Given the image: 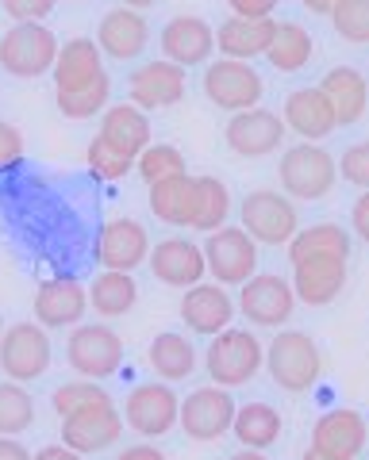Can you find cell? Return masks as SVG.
Masks as SVG:
<instances>
[{
    "label": "cell",
    "instance_id": "cell-1",
    "mask_svg": "<svg viewBox=\"0 0 369 460\" xmlns=\"http://www.w3.org/2000/svg\"><path fill=\"white\" fill-rule=\"evenodd\" d=\"M262 365H266V345L243 326L220 330V334L208 341V349H204V368H208L212 384L227 387V392L250 384L254 376H258Z\"/></svg>",
    "mask_w": 369,
    "mask_h": 460
},
{
    "label": "cell",
    "instance_id": "cell-2",
    "mask_svg": "<svg viewBox=\"0 0 369 460\" xmlns=\"http://www.w3.org/2000/svg\"><path fill=\"white\" fill-rule=\"evenodd\" d=\"M266 368H269V376H274V384L281 387V392L301 395L320 380L323 353L304 330H281L266 349Z\"/></svg>",
    "mask_w": 369,
    "mask_h": 460
},
{
    "label": "cell",
    "instance_id": "cell-3",
    "mask_svg": "<svg viewBox=\"0 0 369 460\" xmlns=\"http://www.w3.org/2000/svg\"><path fill=\"white\" fill-rule=\"evenodd\" d=\"M277 177H281V189H285L289 199H323L331 196L335 181H338V165L331 150H323L320 142H296L281 154V165H277Z\"/></svg>",
    "mask_w": 369,
    "mask_h": 460
},
{
    "label": "cell",
    "instance_id": "cell-4",
    "mask_svg": "<svg viewBox=\"0 0 369 460\" xmlns=\"http://www.w3.org/2000/svg\"><path fill=\"white\" fill-rule=\"evenodd\" d=\"M54 58H58V35L47 23H16L0 35V69L8 77H47L54 69Z\"/></svg>",
    "mask_w": 369,
    "mask_h": 460
},
{
    "label": "cell",
    "instance_id": "cell-5",
    "mask_svg": "<svg viewBox=\"0 0 369 460\" xmlns=\"http://www.w3.org/2000/svg\"><path fill=\"white\" fill-rule=\"evenodd\" d=\"M238 226L258 242V246H289V238L301 230V211L285 192L254 189L238 204Z\"/></svg>",
    "mask_w": 369,
    "mask_h": 460
},
{
    "label": "cell",
    "instance_id": "cell-6",
    "mask_svg": "<svg viewBox=\"0 0 369 460\" xmlns=\"http://www.w3.org/2000/svg\"><path fill=\"white\" fill-rule=\"evenodd\" d=\"M66 361L85 380H108L123 365V338L108 323H77L66 341Z\"/></svg>",
    "mask_w": 369,
    "mask_h": 460
},
{
    "label": "cell",
    "instance_id": "cell-7",
    "mask_svg": "<svg viewBox=\"0 0 369 460\" xmlns=\"http://www.w3.org/2000/svg\"><path fill=\"white\" fill-rule=\"evenodd\" d=\"M201 89H204V96L220 111L235 115V111L258 108V100L266 93V81H262V74L250 62H238V58H220V62L204 66Z\"/></svg>",
    "mask_w": 369,
    "mask_h": 460
},
{
    "label": "cell",
    "instance_id": "cell-8",
    "mask_svg": "<svg viewBox=\"0 0 369 460\" xmlns=\"http://www.w3.org/2000/svg\"><path fill=\"white\" fill-rule=\"evenodd\" d=\"M204 265L212 280L223 288H238L258 272V242H254L243 226H220L204 238Z\"/></svg>",
    "mask_w": 369,
    "mask_h": 460
},
{
    "label": "cell",
    "instance_id": "cell-9",
    "mask_svg": "<svg viewBox=\"0 0 369 460\" xmlns=\"http://www.w3.org/2000/svg\"><path fill=\"white\" fill-rule=\"evenodd\" d=\"M50 338L39 323H12L0 334V372L16 384H32L50 368Z\"/></svg>",
    "mask_w": 369,
    "mask_h": 460
},
{
    "label": "cell",
    "instance_id": "cell-10",
    "mask_svg": "<svg viewBox=\"0 0 369 460\" xmlns=\"http://www.w3.org/2000/svg\"><path fill=\"white\" fill-rule=\"evenodd\" d=\"M235 411H238L235 395L220 384H208V387H196V392L184 395L181 411H177V426L184 429V438H193V441H220L227 429H231Z\"/></svg>",
    "mask_w": 369,
    "mask_h": 460
},
{
    "label": "cell",
    "instance_id": "cell-11",
    "mask_svg": "<svg viewBox=\"0 0 369 460\" xmlns=\"http://www.w3.org/2000/svg\"><path fill=\"white\" fill-rule=\"evenodd\" d=\"M235 311H243V319L254 326H281V323L292 319L296 292L285 277H277V272H254L250 280L238 284Z\"/></svg>",
    "mask_w": 369,
    "mask_h": 460
},
{
    "label": "cell",
    "instance_id": "cell-12",
    "mask_svg": "<svg viewBox=\"0 0 369 460\" xmlns=\"http://www.w3.org/2000/svg\"><path fill=\"white\" fill-rule=\"evenodd\" d=\"M123 438V414L116 411V402H93L62 419V445H69L74 453H104Z\"/></svg>",
    "mask_w": 369,
    "mask_h": 460
},
{
    "label": "cell",
    "instance_id": "cell-13",
    "mask_svg": "<svg viewBox=\"0 0 369 460\" xmlns=\"http://www.w3.org/2000/svg\"><path fill=\"white\" fill-rule=\"evenodd\" d=\"M177 411H181V399L169 384H139L123 399L120 414L139 438H162L177 426Z\"/></svg>",
    "mask_w": 369,
    "mask_h": 460
},
{
    "label": "cell",
    "instance_id": "cell-14",
    "mask_svg": "<svg viewBox=\"0 0 369 460\" xmlns=\"http://www.w3.org/2000/svg\"><path fill=\"white\" fill-rule=\"evenodd\" d=\"M223 138L238 157H269L285 142V119L269 108H247L227 119Z\"/></svg>",
    "mask_w": 369,
    "mask_h": 460
},
{
    "label": "cell",
    "instance_id": "cell-15",
    "mask_svg": "<svg viewBox=\"0 0 369 460\" xmlns=\"http://www.w3.org/2000/svg\"><path fill=\"white\" fill-rule=\"evenodd\" d=\"M177 311H181V323L204 338H216L220 330H227L235 323V299L216 280H201V284L184 288Z\"/></svg>",
    "mask_w": 369,
    "mask_h": 460
},
{
    "label": "cell",
    "instance_id": "cell-16",
    "mask_svg": "<svg viewBox=\"0 0 369 460\" xmlns=\"http://www.w3.org/2000/svg\"><path fill=\"white\" fill-rule=\"evenodd\" d=\"M158 47L166 62H174L181 69L208 66V58L216 54V27L201 16H174L162 27Z\"/></svg>",
    "mask_w": 369,
    "mask_h": 460
},
{
    "label": "cell",
    "instance_id": "cell-17",
    "mask_svg": "<svg viewBox=\"0 0 369 460\" xmlns=\"http://www.w3.org/2000/svg\"><path fill=\"white\" fill-rule=\"evenodd\" d=\"M127 96L139 111H158V108H174L184 100V69L166 62H147L127 77Z\"/></svg>",
    "mask_w": 369,
    "mask_h": 460
},
{
    "label": "cell",
    "instance_id": "cell-18",
    "mask_svg": "<svg viewBox=\"0 0 369 460\" xmlns=\"http://www.w3.org/2000/svg\"><path fill=\"white\" fill-rule=\"evenodd\" d=\"M147 265L154 272V280H162L169 288H193L208 277V265H204V250L196 246L193 238H162L158 246L150 250Z\"/></svg>",
    "mask_w": 369,
    "mask_h": 460
},
{
    "label": "cell",
    "instance_id": "cell-19",
    "mask_svg": "<svg viewBox=\"0 0 369 460\" xmlns=\"http://www.w3.org/2000/svg\"><path fill=\"white\" fill-rule=\"evenodd\" d=\"M89 311V288L74 277H54L42 280L35 292V323L47 330H62V326H77Z\"/></svg>",
    "mask_w": 369,
    "mask_h": 460
},
{
    "label": "cell",
    "instance_id": "cell-20",
    "mask_svg": "<svg viewBox=\"0 0 369 460\" xmlns=\"http://www.w3.org/2000/svg\"><path fill=\"white\" fill-rule=\"evenodd\" d=\"M150 257V234L135 219H112L96 238V261L112 272H135Z\"/></svg>",
    "mask_w": 369,
    "mask_h": 460
},
{
    "label": "cell",
    "instance_id": "cell-21",
    "mask_svg": "<svg viewBox=\"0 0 369 460\" xmlns=\"http://www.w3.org/2000/svg\"><path fill=\"white\" fill-rule=\"evenodd\" d=\"M150 42V23L143 12L135 8H112L101 16V27H96V47H101L104 58L112 62H135L139 54L147 50Z\"/></svg>",
    "mask_w": 369,
    "mask_h": 460
},
{
    "label": "cell",
    "instance_id": "cell-22",
    "mask_svg": "<svg viewBox=\"0 0 369 460\" xmlns=\"http://www.w3.org/2000/svg\"><path fill=\"white\" fill-rule=\"evenodd\" d=\"M369 445V429L365 419L350 407H338L328 411L323 419L311 426V449L320 456H331V460H354Z\"/></svg>",
    "mask_w": 369,
    "mask_h": 460
},
{
    "label": "cell",
    "instance_id": "cell-23",
    "mask_svg": "<svg viewBox=\"0 0 369 460\" xmlns=\"http://www.w3.org/2000/svg\"><path fill=\"white\" fill-rule=\"evenodd\" d=\"M289 284L296 292V304L328 307L343 296V288H346V261L343 257H308V261L292 265Z\"/></svg>",
    "mask_w": 369,
    "mask_h": 460
},
{
    "label": "cell",
    "instance_id": "cell-24",
    "mask_svg": "<svg viewBox=\"0 0 369 460\" xmlns=\"http://www.w3.org/2000/svg\"><path fill=\"white\" fill-rule=\"evenodd\" d=\"M54 93H81L104 74V54L96 47V39H69L58 47V58H54Z\"/></svg>",
    "mask_w": 369,
    "mask_h": 460
},
{
    "label": "cell",
    "instance_id": "cell-25",
    "mask_svg": "<svg viewBox=\"0 0 369 460\" xmlns=\"http://www.w3.org/2000/svg\"><path fill=\"white\" fill-rule=\"evenodd\" d=\"M196 208H201V189H196L193 172H177V177H166L158 184H150V211H154L158 223L193 230Z\"/></svg>",
    "mask_w": 369,
    "mask_h": 460
},
{
    "label": "cell",
    "instance_id": "cell-26",
    "mask_svg": "<svg viewBox=\"0 0 369 460\" xmlns=\"http://www.w3.org/2000/svg\"><path fill=\"white\" fill-rule=\"evenodd\" d=\"M281 119H285V131H296L304 142H320L338 131V119L328 104V96L320 89H296L289 93L285 100V111H281Z\"/></svg>",
    "mask_w": 369,
    "mask_h": 460
},
{
    "label": "cell",
    "instance_id": "cell-27",
    "mask_svg": "<svg viewBox=\"0 0 369 460\" xmlns=\"http://www.w3.org/2000/svg\"><path fill=\"white\" fill-rule=\"evenodd\" d=\"M320 93L328 96L338 127L358 123L369 108V81L362 77V69H354V66H331L320 81Z\"/></svg>",
    "mask_w": 369,
    "mask_h": 460
},
{
    "label": "cell",
    "instance_id": "cell-28",
    "mask_svg": "<svg viewBox=\"0 0 369 460\" xmlns=\"http://www.w3.org/2000/svg\"><path fill=\"white\" fill-rule=\"evenodd\" d=\"M277 20H243V16H227L216 27V50L223 58H238V62H254L266 58L269 42H274Z\"/></svg>",
    "mask_w": 369,
    "mask_h": 460
},
{
    "label": "cell",
    "instance_id": "cell-29",
    "mask_svg": "<svg viewBox=\"0 0 369 460\" xmlns=\"http://www.w3.org/2000/svg\"><path fill=\"white\" fill-rule=\"evenodd\" d=\"M96 138H104L112 150H120L135 162L150 146V119L135 104H108L101 111V135Z\"/></svg>",
    "mask_w": 369,
    "mask_h": 460
},
{
    "label": "cell",
    "instance_id": "cell-30",
    "mask_svg": "<svg viewBox=\"0 0 369 460\" xmlns=\"http://www.w3.org/2000/svg\"><path fill=\"white\" fill-rule=\"evenodd\" d=\"M147 365L154 368V376H162L166 384H177V380H189L193 368H196V349L193 341L177 334V330H166L147 345Z\"/></svg>",
    "mask_w": 369,
    "mask_h": 460
},
{
    "label": "cell",
    "instance_id": "cell-31",
    "mask_svg": "<svg viewBox=\"0 0 369 460\" xmlns=\"http://www.w3.org/2000/svg\"><path fill=\"white\" fill-rule=\"evenodd\" d=\"M285 250L292 265L308 261V257H343V261H350V234L338 223H311L296 230Z\"/></svg>",
    "mask_w": 369,
    "mask_h": 460
},
{
    "label": "cell",
    "instance_id": "cell-32",
    "mask_svg": "<svg viewBox=\"0 0 369 460\" xmlns=\"http://www.w3.org/2000/svg\"><path fill=\"white\" fill-rule=\"evenodd\" d=\"M135 304H139V284L131 272L104 269L101 277L89 284V307L101 314V319H123Z\"/></svg>",
    "mask_w": 369,
    "mask_h": 460
},
{
    "label": "cell",
    "instance_id": "cell-33",
    "mask_svg": "<svg viewBox=\"0 0 369 460\" xmlns=\"http://www.w3.org/2000/svg\"><path fill=\"white\" fill-rule=\"evenodd\" d=\"M281 429H285V422H281V414L269 402H247V407L235 411V422H231V434L238 438V445L243 449H258V453L277 445Z\"/></svg>",
    "mask_w": 369,
    "mask_h": 460
},
{
    "label": "cell",
    "instance_id": "cell-34",
    "mask_svg": "<svg viewBox=\"0 0 369 460\" xmlns=\"http://www.w3.org/2000/svg\"><path fill=\"white\" fill-rule=\"evenodd\" d=\"M311 54H316V39L308 35V27L285 20V23H277L274 42H269V50H266V62L281 69V74H301L311 62Z\"/></svg>",
    "mask_w": 369,
    "mask_h": 460
},
{
    "label": "cell",
    "instance_id": "cell-35",
    "mask_svg": "<svg viewBox=\"0 0 369 460\" xmlns=\"http://www.w3.org/2000/svg\"><path fill=\"white\" fill-rule=\"evenodd\" d=\"M35 426V399L23 384H0V438H20Z\"/></svg>",
    "mask_w": 369,
    "mask_h": 460
},
{
    "label": "cell",
    "instance_id": "cell-36",
    "mask_svg": "<svg viewBox=\"0 0 369 460\" xmlns=\"http://www.w3.org/2000/svg\"><path fill=\"white\" fill-rule=\"evenodd\" d=\"M196 189H201V208H196V219L193 230H212L227 226V215H231V189L220 181V177H196Z\"/></svg>",
    "mask_w": 369,
    "mask_h": 460
},
{
    "label": "cell",
    "instance_id": "cell-37",
    "mask_svg": "<svg viewBox=\"0 0 369 460\" xmlns=\"http://www.w3.org/2000/svg\"><path fill=\"white\" fill-rule=\"evenodd\" d=\"M108 100H112V77L101 74L89 89H81V93H54V104H58V111L66 115V119H93V115H101L108 108Z\"/></svg>",
    "mask_w": 369,
    "mask_h": 460
},
{
    "label": "cell",
    "instance_id": "cell-38",
    "mask_svg": "<svg viewBox=\"0 0 369 460\" xmlns=\"http://www.w3.org/2000/svg\"><path fill=\"white\" fill-rule=\"evenodd\" d=\"M135 172L150 184H158L166 177H177V172H189V165H184V154L177 146H166V142H150V146L135 157Z\"/></svg>",
    "mask_w": 369,
    "mask_h": 460
},
{
    "label": "cell",
    "instance_id": "cell-39",
    "mask_svg": "<svg viewBox=\"0 0 369 460\" xmlns=\"http://www.w3.org/2000/svg\"><path fill=\"white\" fill-rule=\"evenodd\" d=\"M331 27L354 47H369V0H338L331 8Z\"/></svg>",
    "mask_w": 369,
    "mask_h": 460
},
{
    "label": "cell",
    "instance_id": "cell-40",
    "mask_svg": "<svg viewBox=\"0 0 369 460\" xmlns=\"http://www.w3.org/2000/svg\"><path fill=\"white\" fill-rule=\"evenodd\" d=\"M112 395L104 392L101 384H93V380H69V384H62V387H54V395H50V402H54V411L62 414H74V411H81V407H93V402H108Z\"/></svg>",
    "mask_w": 369,
    "mask_h": 460
},
{
    "label": "cell",
    "instance_id": "cell-41",
    "mask_svg": "<svg viewBox=\"0 0 369 460\" xmlns=\"http://www.w3.org/2000/svg\"><path fill=\"white\" fill-rule=\"evenodd\" d=\"M85 162H89L93 177H101V181H123L127 172H135L131 157L120 154V150H112L104 138H93L89 142V150H85Z\"/></svg>",
    "mask_w": 369,
    "mask_h": 460
},
{
    "label": "cell",
    "instance_id": "cell-42",
    "mask_svg": "<svg viewBox=\"0 0 369 460\" xmlns=\"http://www.w3.org/2000/svg\"><path fill=\"white\" fill-rule=\"evenodd\" d=\"M338 177H343L346 184H354V189H369V138L365 142H354V146L343 150V157H338Z\"/></svg>",
    "mask_w": 369,
    "mask_h": 460
},
{
    "label": "cell",
    "instance_id": "cell-43",
    "mask_svg": "<svg viewBox=\"0 0 369 460\" xmlns=\"http://www.w3.org/2000/svg\"><path fill=\"white\" fill-rule=\"evenodd\" d=\"M54 4H58V0H0L4 16L16 23H42L54 12Z\"/></svg>",
    "mask_w": 369,
    "mask_h": 460
},
{
    "label": "cell",
    "instance_id": "cell-44",
    "mask_svg": "<svg viewBox=\"0 0 369 460\" xmlns=\"http://www.w3.org/2000/svg\"><path fill=\"white\" fill-rule=\"evenodd\" d=\"M23 157V135L20 127H12L0 119V169H12Z\"/></svg>",
    "mask_w": 369,
    "mask_h": 460
},
{
    "label": "cell",
    "instance_id": "cell-45",
    "mask_svg": "<svg viewBox=\"0 0 369 460\" xmlns=\"http://www.w3.org/2000/svg\"><path fill=\"white\" fill-rule=\"evenodd\" d=\"M281 0H227V8L243 20H274Z\"/></svg>",
    "mask_w": 369,
    "mask_h": 460
},
{
    "label": "cell",
    "instance_id": "cell-46",
    "mask_svg": "<svg viewBox=\"0 0 369 460\" xmlns=\"http://www.w3.org/2000/svg\"><path fill=\"white\" fill-rule=\"evenodd\" d=\"M350 226L358 230V238L369 246V189H365L358 199H354V208H350Z\"/></svg>",
    "mask_w": 369,
    "mask_h": 460
},
{
    "label": "cell",
    "instance_id": "cell-47",
    "mask_svg": "<svg viewBox=\"0 0 369 460\" xmlns=\"http://www.w3.org/2000/svg\"><path fill=\"white\" fill-rule=\"evenodd\" d=\"M116 460H166V453L158 445H127Z\"/></svg>",
    "mask_w": 369,
    "mask_h": 460
},
{
    "label": "cell",
    "instance_id": "cell-48",
    "mask_svg": "<svg viewBox=\"0 0 369 460\" xmlns=\"http://www.w3.org/2000/svg\"><path fill=\"white\" fill-rule=\"evenodd\" d=\"M32 460H85V456L74 453L69 445H47V449H39Z\"/></svg>",
    "mask_w": 369,
    "mask_h": 460
},
{
    "label": "cell",
    "instance_id": "cell-49",
    "mask_svg": "<svg viewBox=\"0 0 369 460\" xmlns=\"http://www.w3.org/2000/svg\"><path fill=\"white\" fill-rule=\"evenodd\" d=\"M0 460H32V453L16 438H0Z\"/></svg>",
    "mask_w": 369,
    "mask_h": 460
},
{
    "label": "cell",
    "instance_id": "cell-50",
    "mask_svg": "<svg viewBox=\"0 0 369 460\" xmlns=\"http://www.w3.org/2000/svg\"><path fill=\"white\" fill-rule=\"evenodd\" d=\"M301 4H304L308 12H316V16H331V8L338 4V0H301Z\"/></svg>",
    "mask_w": 369,
    "mask_h": 460
},
{
    "label": "cell",
    "instance_id": "cell-51",
    "mask_svg": "<svg viewBox=\"0 0 369 460\" xmlns=\"http://www.w3.org/2000/svg\"><path fill=\"white\" fill-rule=\"evenodd\" d=\"M227 460H269L266 453H258V449H238V453H231Z\"/></svg>",
    "mask_w": 369,
    "mask_h": 460
},
{
    "label": "cell",
    "instance_id": "cell-52",
    "mask_svg": "<svg viewBox=\"0 0 369 460\" xmlns=\"http://www.w3.org/2000/svg\"><path fill=\"white\" fill-rule=\"evenodd\" d=\"M123 8H135V12H147V8H154L158 4V0H120Z\"/></svg>",
    "mask_w": 369,
    "mask_h": 460
},
{
    "label": "cell",
    "instance_id": "cell-53",
    "mask_svg": "<svg viewBox=\"0 0 369 460\" xmlns=\"http://www.w3.org/2000/svg\"><path fill=\"white\" fill-rule=\"evenodd\" d=\"M304 460H331V456H320L316 449H308V453H304Z\"/></svg>",
    "mask_w": 369,
    "mask_h": 460
},
{
    "label": "cell",
    "instance_id": "cell-54",
    "mask_svg": "<svg viewBox=\"0 0 369 460\" xmlns=\"http://www.w3.org/2000/svg\"><path fill=\"white\" fill-rule=\"evenodd\" d=\"M0 334H4V319H0Z\"/></svg>",
    "mask_w": 369,
    "mask_h": 460
},
{
    "label": "cell",
    "instance_id": "cell-55",
    "mask_svg": "<svg viewBox=\"0 0 369 460\" xmlns=\"http://www.w3.org/2000/svg\"><path fill=\"white\" fill-rule=\"evenodd\" d=\"M66 4H81V0H66Z\"/></svg>",
    "mask_w": 369,
    "mask_h": 460
}]
</instances>
